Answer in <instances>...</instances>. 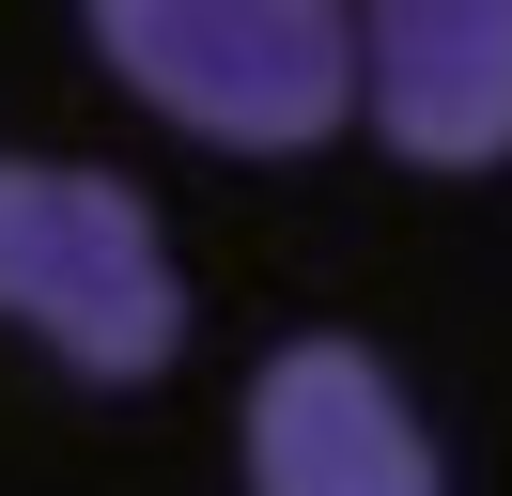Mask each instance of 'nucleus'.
I'll return each instance as SVG.
<instances>
[{
  "mask_svg": "<svg viewBox=\"0 0 512 496\" xmlns=\"http://www.w3.org/2000/svg\"><path fill=\"white\" fill-rule=\"evenodd\" d=\"M0 326H32L78 388H156L187 341L156 202L78 155H0Z\"/></svg>",
  "mask_w": 512,
  "mask_h": 496,
  "instance_id": "nucleus-2",
  "label": "nucleus"
},
{
  "mask_svg": "<svg viewBox=\"0 0 512 496\" xmlns=\"http://www.w3.org/2000/svg\"><path fill=\"white\" fill-rule=\"evenodd\" d=\"M357 109L419 171L512 155V0H357Z\"/></svg>",
  "mask_w": 512,
  "mask_h": 496,
  "instance_id": "nucleus-4",
  "label": "nucleus"
},
{
  "mask_svg": "<svg viewBox=\"0 0 512 496\" xmlns=\"http://www.w3.org/2000/svg\"><path fill=\"white\" fill-rule=\"evenodd\" d=\"M94 62L218 155H311L357 124V0H78Z\"/></svg>",
  "mask_w": 512,
  "mask_h": 496,
  "instance_id": "nucleus-1",
  "label": "nucleus"
},
{
  "mask_svg": "<svg viewBox=\"0 0 512 496\" xmlns=\"http://www.w3.org/2000/svg\"><path fill=\"white\" fill-rule=\"evenodd\" d=\"M233 465H249V496H450V465H435V434H419L404 372H388L373 341H342V326L280 341V357L249 372Z\"/></svg>",
  "mask_w": 512,
  "mask_h": 496,
  "instance_id": "nucleus-3",
  "label": "nucleus"
}]
</instances>
